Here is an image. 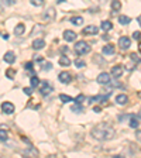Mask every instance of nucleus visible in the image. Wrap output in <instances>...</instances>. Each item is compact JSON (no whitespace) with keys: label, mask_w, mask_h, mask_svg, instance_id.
Masks as SVG:
<instances>
[{"label":"nucleus","mask_w":141,"mask_h":158,"mask_svg":"<svg viewBox=\"0 0 141 158\" xmlns=\"http://www.w3.org/2000/svg\"><path fill=\"white\" fill-rule=\"evenodd\" d=\"M90 134H92L93 138L99 140V141H109L114 137L116 131L114 128L112 127L107 123H100V124H96L95 127L90 130Z\"/></svg>","instance_id":"obj_1"},{"label":"nucleus","mask_w":141,"mask_h":158,"mask_svg":"<svg viewBox=\"0 0 141 158\" xmlns=\"http://www.w3.org/2000/svg\"><path fill=\"white\" fill-rule=\"evenodd\" d=\"M75 51L79 54V55H85V54L90 52V45L85 41H78L75 44Z\"/></svg>","instance_id":"obj_2"},{"label":"nucleus","mask_w":141,"mask_h":158,"mask_svg":"<svg viewBox=\"0 0 141 158\" xmlns=\"http://www.w3.org/2000/svg\"><path fill=\"white\" fill-rule=\"evenodd\" d=\"M43 20L45 21V23H49V21H54L55 20V17H56V11H55V9L54 7H48V9L45 10L43 13Z\"/></svg>","instance_id":"obj_3"},{"label":"nucleus","mask_w":141,"mask_h":158,"mask_svg":"<svg viewBox=\"0 0 141 158\" xmlns=\"http://www.w3.org/2000/svg\"><path fill=\"white\" fill-rule=\"evenodd\" d=\"M97 82L100 83V85H109V83L112 82V73L102 72L97 76Z\"/></svg>","instance_id":"obj_4"},{"label":"nucleus","mask_w":141,"mask_h":158,"mask_svg":"<svg viewBox=\"0 0 141 158\" xmlns=\"http://www.w3.org/2000/svg\"><path fill=\"white\" fill-rule=\"evenodd\" d=\"M130 45H131V40L128 38V37H120L118 38V47L122 49H128L130 48Z\"/></svg>","instance_id":"obj_5"},{"label":"nucleus","mask_w":141,"mask_h":158,"mask_svg":"<svg viewBox=\"0 0 141 158\" xmlns=\"http://www.w3.org/2000/svg\"><path fill=\"white\" fill-rule=\"evenodd\" d=\"M2 112L6 114H11L14 112V105L11 102H3L2 103Z\"/></svg>","instance_id":"obj_6"},{"label":"nucleus","mask_w":141,"mask_h":158,"mask_svg":"<svg viewBox=\"0 0 141 158\" xmlns=\"http://www.w3.org/2000/svg\"><path fill=\"white\" fill-rule=\"evenodd\" d=\"M97 33H99V28L96 26H86L82 30V34H85V35H95Z\"/></svg>","instance_id":"obj_7"},{"label":"nucleus","mask_w":141,"mask_h":158,"mask_svg":"<svg viewBox=\"0 0 141 158\" xmlns=\"http://www.w3.org/2000/svg\"><path fill=\"white\" fill-rule=\"evenodd\" d=\"M64 40L68 41V43L75 41L76 40V33L75 31H72V30H66V31H64Z\"/></svg>","instance_id":"obj_8"},{"label":"nucleus","mask_w":141,"mask_h":158,"mask_svg":"<svg viewBox=\"0 0 141 158\" xmlns=\"http://www.w3.org/2000/svg\"><path fill=\"white\" fill-rule=\"evenodd\" d=\"M122 75H123V66L122 65L113 66V68H112V76H113V78L117 79V78H120Z\"/></svg>","instance_id":"obj_9"},{"label":"nucleus","mask_w":141,"mask_h":158,"mask_svg":"<svg viewBox=\"0 0 141 158\" xmlns=\"http://www.w3.org/2000/svg\"><path fill=\"white\" fill-rule=\"evenodd\" d=\"M102 52L105 55H114V47L112 44H107V45H105L102 48Z\"/></svg>","instance_id":"obj_10"},{"label":"nucleus","mask_w":141,"mask_h":158,"mask_svg":"<svg viewBox=\"0 0 141 158\" xmlns=\"http://www.w3.org/2000/svg\"><path fill=\"white\" fill-rule=\"evenodd\" d=\"M58 78H59V82H62V83H69L71 82V75H69L68 72H65V71L59 73Z\"/></svg>","instance_id":"obj_11"},{"label":"nucleus","mask_w":141,"mask_h":158,"mask_svg":"<svg viewBox=\"0 0 141 158\" xmlns=\"http://www.w3.org/2000/svg\"><path fill=\"white\" fill-rule=\"evenodd\" d=\"M26 31V26H24L23 23H20V24H17L16 27H14V35H23V33Z\"/></svg>","instance_id":"obj_12"},{"label":"nucleus","mask_w":141,"mask_h":158,"mask_svg":"<svg viewBox=\"0 0 141 158\" xmlns=\"http://www.w3.org/2000/svg\"><path fill=\"white\" fill-rule=\"evenodd\" d=\"M128 102V98H127V95H117L116 96V103L117 105H120V106H123V105H126V103Z\"/></svg>","instance_id":"obj_13"},{"label":"nucleus","mask_w":141,"mask_h":158,"mask_svg":"<svg viewBox=\"0 0 141 158\" xmlns=\"http://www.w3.org/2000/svg\"><path fill=\"white\" fill-rule=\"evenodd\" d=\"M39 92H41V95H48V93H51L52 92V88H51V86H49V83L48 82H44L43 83V88L39 89Z\"/></svg>","instance_id":"obj_14"},{"label":"nucleus","mask_w":141,"mask_h":158,"mask_svg":"<svg viewBox=\"0 0 141 158\" xmlns=\"http://www.w3.org/2000/svg\"><path fill=\"white\" fill-rule=\"evenodd\" d=\"M109 98V93L107 95H97V96H92V98H89V103H95V102H102L105 99Z\"/></svg>","instance_id":"obj_15"},{"label":"nucleus","mask_w":141,"mask_h":158,"mask_svg":"<svg viewBox=\"0 0 141 158\" xmlns=\"http://www.w3.org/2000/svg\"><path fill=\"white\" fill-rule=\"evenodd\" d=\"M44 47H45V41H44V40H41V38L34 40V43H33L34 49H41V48H44Z\"/></svg>","instance_id":"obj_16"},{"label":"nucleus","mask_w":141,"mask_h":158,"mask_svg":"<svg viewBox=\"0 0 141 158\" xmlns=\"http://www.w3.org/2000/svg\"><path fill=\"white\" fill-rule=\"evenodd\" d=\"M58 62H59V65L61 66H69L71 65V59H69L66 55H61L59 56V59H58Z\"/></svg>","instance_id":"obj_17"},{"label":"nucleus","mask_w":141,"mask_h":158,"mask_svg":"<svg viewBox=\"0 0 141 158\" xmlns=\"http://www.w3.org/2000/svg\"><path fill=\"white\" fill-rule=\"evenodd\" d=\"M4 61H6L7 64H14V61H16V55H14L11 51H9V52L4 54Z\"/></svg>","instance_id":"obj_18"},{"label":"nucleus","mask_w":141,"mask_h":158,"mask_svg":"<svg viewBox=\"0 0 141 158\" xmlns=\"http://www.w3.org/2000/svg\"><path fill=\"white\" fill-rule=\"evenodd\" d=\"M138 126H140V120H138V117L131 116V118H130V127H131V128H137Z\"/></svg>","instance_id":"obj_19"},{"label":"nucleus","mask_w":141,"mask_h":158,"mask_svg":"<svg viewBox=\"0 0 141 158\" xmlns=\"http://www.w3.org/2000/svg\"><path fill=\"white\" fill-rule=\"evenodd\" d=\"M69 21H71V23L73 24V26H81V24L83 23V19L82 17H71V20H69Z\"/></svg>","instance_id":"obj_20"},{"label":"nucleus","mask_w":141,"mask_h":158,"mask_svg":"<svg viewBox=\"0 0 141 158\" xmlns=\"http://www.w3.org/2000/svg\"><path fill=\"white\" fill-rule=\"evenodd\" d=\"M43 31H44V27H43V26H39V24H38V26H35V27L33 28V33H31V37L37 35V34H41Z\"/></svg>","instance_id":"obj_21"},{"label":"nucleus","mask_w":141,"mask_h":158,"mask_svg":"<svg viewBox=\"0 0 141 158\" xmlns=\"http://www.w3.org/2000/svg\"><path fill=\"white\" fill-rule=\"evenodd\" d=\"M112 9H113V11H118V10L122 9V3H120L118 0H113L112 2Z\"/></svg>","instance_id":"obj_22"},{"label":"nucleus","mask_w":141,"mask_h":158,"mask_svg":"<svg viewBox=\"0 0 141 158\" xmlns=\"http://www.w3.org/2000/svg\"><path fill=\"white\" fill-rule=\"evenodd\" d=\"M59 100H62L64 103H69V102H72L73 99L71 98V96H68V95H64V93H61V95H59Z\"/></svg>","instance_id":"obj_23"},{"label":"nucleus","mask_w":141,"mask_h":158,"mask_svg":"<svg viewBox=\"0 0 141 158\" xmlns=\"http://www.w3.org/2000/svg\"><path fill=\"white\" fill-rule=\"evenodd\" d=\"M118 21H120V24H124V26H127L131 20H130V17L128 16H120L118 17Z\"/></svg>","instance_id":"obj_24"},{"label":"nucleus","mask_w":141,"mask_h":158,"mask_svg":"<svg viewBox=\"0 0 141 158\" xmlns=\"http://www.w3.org/2000/svg\"><path fill=\"white\" fill-rule=\"evenodd\" d=\"M112 28H113V24L110 21H102V30L109 31V30H112Z\"/></svg>","instance_id":"obj_25"},{"label":"nucleus","mask_w":141,"mask_h":158,"mask_svg":"<svg viewBox=\"0 0 141 158\" xmlns=\"http://www.w3.org/2000/svg\"><path fill=\"white\" fill-rule=\"evenodd\" d=\"M30 83H31V86H33V88H37V86L39 85V79L34 75V76H31V79H30Z\"/></svg>","instance_id":"obj_26"},{"label":"nucleus","mask_w":141,"mask_h":158,"mask_svg":"<svg viewBox=\"0 0 141 158\" xmlns=\"http://www.w3.org/2000/svg\"><path fill=\"white\" fill-rule=\"evenodd\" d=\"M72 112H75V113H82V112H83L82 105H81V103H76V105H73V106H72Z\"/></svg>","instance_id":"obj_27"},{"label":"nucleus","mask_w":141,"mask_h":158,"mask_svg":"<svg viewBox=\"0 0 141 158\" xmlns=\"http://www.w3.org/2000/svg\"><path fill=\"white\" fill-rule=\"evenodd\" d=\"M7 138H9V133L6 130H0V140L2 141H6Z\"/></svg>","instance_id":"obj_28"},{"label":"nucleus","mask_w":141,"mask_h":158,"mask_svg":"<svg viewBox=\"0 0 141 158\" xmlns=\"http://www.w3.org/2000/svg\"><path fill=\"white\" fill-rule=\"evenodd\" d=\"M75 65L78 66V68H83V66H86V62H85V61H82V59H76Z\"/></svg>","instance_id":"obj_29"},{"label":"nucleus","mask_w":141,"mask_h":158,"mask_svg":"<svg viewBox=\"0 0 141 158\" xmlns=\"http://www.w3.org/2000/svg\"><path fill=\"white\" fill-rule=\"evenodd\" d=\"M30 2H31V4H33V6H43L44 4V0H30Z\"/></svg>","instance_id":"obj_30"},{"label":"nucleus","mask_w":141,"mask_h":158,"mask_svg":"<svg viewBox=\"0 0 141 158\" xmlns=\"http://www.w3.org/2000/svg\"><path fill=\"white\" fill-rule=\"evenodd\" d=\"M130 58H131L134 62H140V56H138V54H135V52L130 54Z\"/></svg>","instance_id":"obj_31"},{"label":"nucleus","mask_w":141,"mask_h":158,"mask_svg":"<svg viewBox=\"0 0 141 158\" xmlns=\"http://www.w3.org/2000/svg\"><path fill=\"white\" fill-rule=\"evenodd\" d=\"M83 100H85V96H83V95H79L78 98L75 99V102H76V103H82Z\"/></svg>","instance_id":"obj_32"},{"label":"nucleus","mask_w":141,"mask_h":158,"mask_svg":"<svg viewBox=\"0 0 141 158\" xmlns=\"http://www.w3.org/2000/svg\"><path fill=\"white\" fill-rule=\"evenodd\" d=\"M14 73H16V72H14L13 69H9V71H7V72H6V75L9 76L10 79H11V78H13V76H14Z\"/></svg>","instance_id":"obj_33"},{"label":"nucleus","mask_w":141,"mask_h":158,"mask_svg":"<svg viewBox=\"0 0 141 158\" xmlns=\"http://www.w3.org/2000/svg\"><path fill=\"white\" fill-rule=\"evenodd\" d=\"M133 38H134V40H140L141 38V33H140V31H135V33H133Z\"/></svg>","instance_id":"obj_34"},{"label":"nucleus","mask_w":141,"mask_h":158,"mask_svg":"<svg viewBox=\"0 0 141 158\" xmlns=\"http://www.w3.org/2000/svg\"><path fill=\"white\" fill-rule=\"evenodd\" d=\"M135 138L141 143V130H137V131H135Z\"/></svg>","instance_id":"obj_35"},{"label":"nucleus","mask_w":141,"mask_h":158,"mask_svg":"<svg viewBox=\"0 0 141 158\" xmlns=\"http://www.w3.org/2000/svg\"><path fill=\"white\" fill-rule=\"evenodd\" d=\"M23 90H24V93H26V95H31V93H33V90H31V88H24Z\"/></svg>","instance_id":"obj_36"},{"label":"nucleus","mask_w":141,"mask_h":158,"mask_svg":"<svg viewBox=\"0 0 141 158\" xmlns=\"http://www.w3.org/2000/svg\"><path fill=\"white\" fill-rule=\"evenodd\" d=\"M4 4H7V0H0V10H3Z\"/></svg>","instance_id":"obj_37"},{"label":"nucleus","mask_w":141,"mask_h":158,"mask_svg":"<svg viewBox=\"0 0 141 158\" xmlns=\"http://www.w3.org/2000/svg\"><path fill=\"white\" fill-rule=\"evenodd\" d=\"M16 2L17 0H7V4H9V6H13V4H16Z\"/></svg>","instance_id":"obj_38"},{"label":"nucleus","mask_w":141,"mask_h":158,"mask_svg":"<svg viewBox=\"0 0 141 158\" xmlns=\"http://www.w3.org/2000/svg\"><path fill=\"white\" fill-rule=\"evenodd\" d=\"M31 68H33V64H31V62H27L26 64V69H28V71H30Z\"/></svg>","instance_id":"obj_39"},{"label":"nucleus","mask_w":141,"mask_h":158,"mask_svg":"<svg viewBox=\"0 0 141 158\" xmlns=\"http://www.w3.org/2000/svg\"><path fill=\"white\" fill-rule=\"evenodd\" d=\"M93 112L99 113V112H100V107H99V106H95V107H93Z\"/></svg>","instance_id":"obj_40"},{"label":"nucleus","mask_w":141,"mask_h":158,"mask_svg":"<svg viewBox=\"0 0 141 158\" xmlns=\"http://www.w3.org/2000/svg\"><path fill=\"white\" fill-rule=\"evenodd\" d=\"M137 21H138V24H140V27H141V14L137 17Z\"/></svg>","instance_id":"obj_41"},{"label":"nucleus","mask_w":141,"mask_h":158,"mask_svg":"<svg viewBox=\"0 0 141 158\" xmlns=\"http://www.w3.org/2000/svg\"><path fill=\"white\" fill-rule=\"evenodd\" d=\"M62 52H69V48H66V47H64V48H62Z\"/></svg>","instance_id":"obj_42"},{"label":"nucleus","mask_w":141,"mask_h":158,"mask_svg":"<svg viewBox=\"0 0 141 158\" xmlns=\"http://www.w3.org/2000/svg\"><path fill=\"white\" fill-rule=\"evenodd\" d=\"M140 51H141V44H140Z\"/></svg>","instance_id":"obj_43"}]
</instances>
